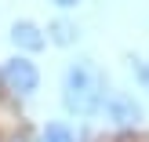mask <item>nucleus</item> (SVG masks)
I'll return each instance as SVG.
<instances>
[{
  "label": "nucleus",
  "instance_id": "20e7f679",
  "mask_svg": "<svg viewBox=\"0 0 149 142\" xmlns=\"http://www.w3.org/2000/svg\"><path fill=\"white\" fill-rule=\"evenodd\" d=\"M11 40L18 44V48H26V51H40L44 48V33L33 22H15L11 26Z\"/></svg>",
  "mask_w": 149,
  "mask_h": 142
},
{
  "label": "nucleus",
  "instance_id": "1a4fd4ad",
  "mask_svg": "<svg viewBox=\"0 0 149 142\" xmlns=\"http://www.w3.org/2000/svg\"><path fill=\"white\" fill-rule=\"evenodd\" d=\"M18 142H26V139H18Z\"/></svg>",
  "mask_w": 149,
  "mask_h": 142
},
{
  "label": "nucleus",
  "instance_id": "6e6552de",
  "mask_svg": "<svg viewBox=\"0 0 149 142\" xmlns=\"http://www.w3.org/2000/svg\"><path fill=\"white\" fill-rule=\"evenodd\" d=\"M58 7H73V4H80V0H55Z\"/></svg>",
  "mask_w": 149,
  "mask_h": 142
},
{
  "label": "nucleus",
  "instance_id": "0eeeda50",
  "mask_svg": "<svg viewBox=\"0 0 149 142\" xmlns=\"http://www.w3.org/2000/svg\"><path fill=\"white\" fill-rule=\"evenodd\" d=\"M131 69H135V77L149 87V58H131Z\"/></svg>",
  "mask_w": 149,
  "mask_h": 142
},
{
  "label": "nucleus",
  "instance_id": "f257e3e1",
  "mask_svg": "<svg viewBox=\"0 0 149 142\" xmlns=\"http://www.w3.org/2000/svg\"><path fill=\"white\" fill-rule=\"evenodd\" d=\"M62 102L77 117H91V113L102 109V102H106V77H102V69L91 58H80V62H73L65 69V77H62Z\"/></svg>",
  "mask_w": 149,
  "mask_h": 142
},
{
  "label": "nucleus",
  "instance_id": "f03ea898",
  "mask_svg": "<svg viewBox=\"0 0 149 142\" xmlns=\"http://www.w3.org/2000/svg\"><path fill=\"white\" fill-rule=\"evenodd\" d=\"M0 84L11 95H33L36 84H40V73H36V66L29 58H7L0 66Z\"/></svg>",
  "mask_w": 149,
  "mask_h": 142
},
{
  "label": "nucleus",
  "instance_id": "39448f33",
  "mask_svg": "<svg viewBox=\"0 0 149 142\" xmlns=\"http://www.w3.org/2000/svg\"><path fill=\"white\" fill-rule=\"evenodd\" d=\"M44 142H77V139H73V131L65 124H47L44 128Z\"/></svg>",
  "mask_w": 149,
  "mask_h": 142
},
{
  "label": "nucleus",
  "instance_id": "423d86ee",
  "mask_svg": "<svg viewBox=\"0 0 149 142\" xmlns=\"http://www.w3.org/2000/svg\"><path fill=\"white\" fill-rule=\"evenodd\" d=\"M51 29H55V40H58V44H69L73 33H77V26H69V22H55Z\"/></svg>",
  "mask_w": 149,
  "mask_h": 142
},
{
  "label": "nucleus",
  "instance_id": "7ed1b4c3",
  "mask_svg": "<svg viewBox=\"0 0 149 142\" xmlns=\"http://www.w3.org/2000/svg\"><path fill=\"white\" fill-rule=\"evenodd\" d=\"M102 106H106V117L113 124H120V128H131V124L142 120V106H138L131 95H124V91H109Z\"/></svg>",
  "mask_w": 149,
  "mask_h": 142
}]
</instances>
